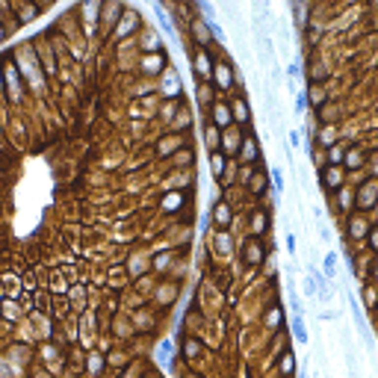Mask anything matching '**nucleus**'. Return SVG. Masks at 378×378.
Returning a JSON list of instances; mask_svg holds the SVG:
<instances>
[{"instance_id": "nucleus-35", "label": "nucleus", "mask_w": 378, "mask_h": 378, "mask_svg": "<svg viewBox=\"0 0 378 378\" xmlns=\"http://www.w3.org/2000/svg\"><path fill=\"white\" fill-rule=\"evenodd\" d=\"M364 231H367V225H364L361 219H358V222H352V234H364Z\"/></svg>"}, {"instance_id": "nucleus-27", "label": "nucleus", "mask_w": 378, "mask_h": 378, "mask_svg": "<svg viewBox=\"0 0 378 378\" xmlns=\"http://www.w3.org/2000/svg\"><path fill=\"white\" fill-rule=\"evenodd\" d=\"M89 370H92V373H101V370H103V358H101V355H92V358H89Z\"/></svg>"}, {"instance_id": "nucleus-40", "label": "nucleus", "mask_w": 378, "mask_h": 378, "mask_svg": "<svg viewBox=\"0 0 378 378\" xmlns=\"http://www.w3.org/2000/svg\"><path fill=\"white\" fill-rule=\"evenodd\" d=\"M35 378H50V376H44V373H35Z\"/></svg>"}, {"instance_id": "nucleus-18", "label": "nucleus", "mask_w": 378, "mask_h": 378, "mask_svg": "<svg viewBox=\"0 0 378 378\" xmlns=\"http://www.w3.org/2000/svg\"><path fill=\"white\" fill-rule=\"evenodd\" d=\"M281 373H284V376H293V373H296V358H293V352H284V358H281Z\"/></svg>"}, {"instance_id": "nucleus-16", "label": "nucleus", "mask_w": 378, "mask_h": 378, "mask_svg": "<svg viewBox=\"0 0 378 378\" xmlns=\"http://www.w3.org/2000/svg\"><path fill=\"white\" fill-rule=\"evenodd\" d=\"M228 124H231V112H228V106L216 103V127H228Z\"/></svg>"}, {"instance_id": "nucleus-29", "label": "nucleus", "mask_w": 378, "mask_h": 378, "mask_svg": "<svg viewBox=\"0 0 378 378\" xmlns=\"http://www.w3.org/2000/svg\"><path fill=\"white\" fill-rule=\"evenodd\" d=\"M272 183H275V189H278V192H284V174H281L278 169L272 172Z\"/></svg>"}, {"instance_id": "nucleus-24", "label": "nucleus", "mask_w": 378, "mask_h": 378, "mask_svg": "<svg viewBox=\"0 0 378 378\" xmlns=\"http://www.w3.org/2000/svg\"><path fill=\"white\" fill-rule=\"evenodd\" d=\"M319 142H322L325 148H334V127H325V130L319 133Z\"/></svg>"}, {"instance_id": "nucleus-43", "label": "nucleus", "mask_w": 378, "mask_h": 378, "mask_svg": "<svg viewBox=\"0 0 378 378\" xmlns=\"http://www.w3.org/2000/svg\"><path fill=\"white\" fill-rule=\"evenodd\" d=\"M186 378H198V376H186Z\"/></svg>"}, {"instance_id": "nucleus-36", "label": "nucleus", "mask_w": 378, "mask_h": 378, "mask_svg": "<svg viewBox=\"0 0 378 378\" xmlns=\"http://www.w3.org/2000/svg\"><path fill=\"white\" fill-rule=\"evenodd\" d=\"M370 245L378 251V228H373V231H370Z\"/></svg>"}, {"instance_id": "nucleus-12", "label": "nucleus", "mask_w": 378, "mask_h": 378, "mask_svg": "<svg viewBox=\"0 0 378 378\" xmlns=\"http://www.w3.org/2000/svg\"><path fill=\"white\" fill-rule=\"evenodd\" d=\"M195 68H198V74H201V77H213V68H210L207 53H198V56H195Z\"/></svg>"}, {"instance_id": "nucleus-21", "label": "nucleus", "mask_w": 378, "mask_h": 378, "mask_svg": "<svg viewBox=\"0 0 378 378\" xmlns=\"http://www.w3.org/2000/svg\"><path fill=\"white\" fill-rule=\"evenodd\" d=\"M133 27H136V15H127V18H124V27H121V30H115V38L127 35V33L133 30Z\"/></svg>"}, {"instance_id": "nucleus-22", "label": "nucleus", "mask_w": 378, "mask_h": 378, "mask_svg": "<svg viewBox=\"0 0 378 378\" xmlns=\"http://www.w3.org/2000/svg\"><path fill=\"white\" fill-rule=\"evenodd\" d=\"M163 92H169V98H174V95H177V77H174V74H169V77H166Z\"/></svg>"}, {"instance_id": "nucleus-20", "label": "nucleus", "mask_w": 378, "mask_h": 378, "mask_svg": "<svg viewBox=\"0 0 378 378\" xmlns=\"http://www.w3.org/2000/svg\"><path fill=\"white\" fill-rule=\"evenodd\" d=\"M234 112H237V118H240V121H248V106H245V101H242V98H237V101H234Z\"/></svg>"}, {"instance_id": "nucleus-41", "label": "nucleus", "mask_w": 378, "mask_h": 378, "mask_svg": "<svg viewBox=\"0 0 378 378\" xmlns=\"http://www.w3.org/2000/svg\"><path fill=\"white\" fill-rule=\"evenodd\" d=\"M373 275H376V281H378V263H376V269H373Z\"/></svg>"}, {"instance_id": "nucleus-2", "label": "nucleus", "mask_w": 378, "mask_h": 378, "mask_svg": "<svg viewBox=\"0 0 378 378\" xmlns=\"http://www.w3.org/2000/svg\"><path fill=\"white\" fill-rule=\"evenodd\" d=\"M263 257H266V248H263V242H260V240H248V242L242 245V260H245L248 266L263 263Z\"/></svg>"}, {"instance_id": "nucleus-42", "label": "nucleus", "mask_w": 378, "mask_h": 378, "mask_svg": "<svg viewBox=\"0 0 378 378\" xmlns=\"http://www.w3.org/2000/svg\"><path fill=\"white\" fill-rule=\"evenodd\" d=\"M145 378H160V376H154V373H151V376H145Z\"/></svg>"}, {"instance_id": "nucleus-31", "label": "nucleus", "mask_w": 378, "mask_h": 378, "mask_svg": "<svg viewBox=\"0 0 378 378\" xmlns=\"http://www.w3.org/2000/svg\"><path fill=\"white\" fill-rule=\"evenodd\" d=\"M319 237H322L325 242L331 240V231H328V225H325V219H319Z\"/></svg>"}, {"instance_id": "nucleus-9", "label": "nucleus", "mask_w": 378, "mask_h": 378, "mask_svg": "<svg viewBox=\"0 0 378 378\" xmlns=\"http://www.w3.org/2000/svg\"><path fill=\"white\" fill-rule=\"evenodd\" d=\"M6 86H9V98L18 101V74H15V68L9 62H6Z\"/></svg>"}, {"instance_id": "nucleus-1", "label": "nucleus", "mask_w": 378, "mask_h": 378, "mask_svg": "<svg viewBox=\"0 0 378 378\" xmlns=\"http://www.w3.org/2000/svg\"><path fill=\"white\" fill-rule=\"evenodd\" d=\"M346 299H349V308H352V316H355V322H358V331H361V337H364V346H367V349H376V340H373V331H370V325H367V319H364V313H361V305H358V299H355L352 293H346Z\"/></svg>"}, {"instance_id": "nucleus-4", "label": "nucleus", "mask_w": 378, "mask_h": 378, "mask_svg": "<svg viewBox=\"0 0 378 378\" xmlns=\"http://www.w3.org/2000/svg\"><path fill=\"white\" fill-rule=\"evenodd\" d=\"M322 183H325V186H334V189L343 186V169H340V166L325 169V172H322Z\"/></svg>"}, {"instance_id": "nucleus-34", "label": "nucleus", "mask_w": 378, "mask_h": 378, "mask_svg": "<svg viewBox=\"0 0 378 378\" xmlns=\"http://www.w3.org/2000/svg\"><path fill=\"white\" fill-rule=\"evenodd\" d=\"M266 228V216H254V231H263Z\"/></svg>"}, {"instance_id": "nucleus-37", "label": "nucleus", "mask_w": 378, "mask_h": 378, "mask_svg": "<svg viewBox=\"0 0 378 378\" xmlns=\"http://www.w3.org/2000/svg\"><path fill=\"white\" fill-rule=\"evenodd\" d=\"M299 139H302V133H299V130H293V133H290V142H293V145H299Z\"/></svg>"}, {"instance_id": "nucleus-8", "label": "nucleus", "mask_w": 378, "mask_h": 378, "mask_svg": "<svg viewBox=\"0 0 378 378\" xmlns=\"http://www.w3.org/2000/svg\"><path fill=\"white\" fill-rule=\"evenodd\" d=\"M204 136H207V148H210V154H216V151H219V145H222V136H219V127H213V124H207V130H204Z\"/></svg>"}, {"instance_id": "nucleus-19", "label": "nucleus", "mask_w": 378, "mask_h": 378, "mask_svg": "<svg viewBox=\"0 0 378 378\" xmlns=\"http://www.w3.org/2000/svg\"><path fill=\"white\" fill-rule=\"evenodd\" d=\"M174 148H180V136H169L160 142V154H172Z\"/></svg>"}, {"instance_id": "nucleus-11", "label": "nucleus", "mask_w": 378, "mask_h": 378, "mask_svg": "<svg viewBox=\"0 0 378 378\" xmlns=\"http://www.w3.org/2000/svg\"><path fill=\"white\" fill-rule=\"evenodd\" d=\"M210 172H213V177H222V172H225V154L222 151L210 154Z\"/></svg>"}, {"instance_id": "nucleus-33", "label": "nucleus", "mask_w": 378, "mask_h": 378, "mask_svg": "<svg viewBox=\"0 0 378 378\" xmlns=\"http://www.w3.org/2000/svg\"><path fill=\"white\" fill-rule=\"evenodd\" d=\"M251 192H263V177H251Z\"/></svg>"}, {"instance_id": "nucleus-25", "label": "nucleus", "mask_w": 378, "mask_h": 378, "mask_svg": "<svg viewBox=\"0 0 378 378\" xmlns=\"http://www.w3.org/2000/svg\"><path fill=\"white\" fill-rule=\"evenodd\" d=\"M328 160H331V163H346V151L334 145V148H328Z\"/></svg>"}, {"instance_id": "nucleus-6", "label": "nucleus", "mask_w": 378, "mask_h": 378, "mask_svg": "<svg viewBox=\"0 0 378 378\" xmlns=\"http://www.w3.org/2000/svg\"><path fill=\"white\" fill-rule=\"evenodd\" d=\"M361 189H364V192L358 195V204H361V207H370V204L376 201V195H378V183H364Z\"/></svg>"}, {"instance_id": "nucleus-10", "label": "nucleus", "mask_w": 378, "mask_h": 378, "mask_svg": "<svg viewBox=\"0 0 378 378\" xmlns=\"http://www.w3.org/2000/svg\"><path fill=\"white\" fill-rule=\"evenodd\" d=\"M322 272H325V278H334V275H337V254H334V251H325V257H322Z\"/></svg>"}, {"instance_id": "nucleus-3", "label": "nucleus", "mask_w": 378, "mask_h": 378, "mask_svg": "<svg viewBox=\"0 0 378 378\" xmlns=\"http://www.w3.org/2000/svg\"><path fill=\"white\" fill-rule=\"evenodd\" d=\"M231 219H234V216H231V207H228L225 201H219V204L213 207V222H216L219 228H228V225H231Z\"/></svg>"}, {"instance_id": "nucleus-26", "label": "nucleus", "mask_w": 378, "mask_h": 378, "mask_svg": "<svg viewBox=\"0 0 378 378\" xmlns=\"http://www.w3.org/2000/svg\"><path fill=\"white\" fill-rule=\"evenodd\" d=\"M157 358H160V361H169V358H172V340H166V343L157 346Z\"/></svg>"}, {"instance_id": "nucleus-28", "label": "nucleus", "mask_w": 378, "mask_h": 378, "mask_svg": "<svg viewBox=\"0 0 378 378\" xmlns=\"http://www.w3.org/2000/svg\"><path fill=\"white\" fill-rule=\"evenodd\" d=\"M310 101H313V103H322V101H325V95H322L319 86H310Z\"/></svg>"}, {"instance_id": "nucleus-14", "label": "nucleus", "mask_w": 378, "mask_h": 378, "mask_svg": "<svg viewBox=\"0 0 378 378\" xmlns=\"http://www.w3.org/2000/svg\"><path fill=\"white\" fill-rule=\"evenodd\" d=\"M216 83H219V89H228L231 86V68L228 65H219L216 68Z\"/></svg>"}, {"instance_id": "nucleus-5", "label": "nucleus", "mask_w": 378, "mask_h": 378, "mask_svg": "<svg viewBox=\"0 0 378 378\" xmlns=\"http://www.w3.org/2000/svg\"><path fill=\"white\" fill-rule=\"evenodd\" d=\"M367 163V151L364 148H352V151H346V166L349 169H361Z\"/></svg>"}, {"instance_id": "nucleus-39", "label": "nucleus", "mask_w": 378, "mask_h": 378, "mask_svg": "<svg viewBox=\"0 0 378 378\" xmlns=\"http://www.w3.org/2000/svg\"><path fill=\"white\" fill-rule=\"evenodd\" d=\"M367 302H370V305L376 302V290H373V287H367Z\"/></svg>"}, {"instance_id": "nucleus-7", "label": "nucleus", "mask_w": 378, "mask_h": 378, "mask_svg": "<svg viewBox=\"0 0 378 378\" xmlns=\"http://www.w3.org/2000/svg\"><path fill=\"white\" fill-rule=\"evenodd\" d=\"M154 12H157V18H160V27L166 30V35L172 38V41H177V33H174V24L166 18V12H163V6H154Z\"/></svg>"}, {"instance_id": "nucleus-23", "label": "nucleus", "mask_w": 378, "mask_h": 378, "mask_svg": "<svg viewBox=\"0 0 378 378\" xmlns=\"http://www.w3.org/2000/svg\"><path fill=\"white\" fill-rule=\"evenodd\" d=\"M183 352H186V358H198L201 343H198V340H186V343H183Z\"/></svg>"}, {"instance_id": "nucleus-32", "label": "nucleus", "mask_w": 378, "mask_h": 378, "mask_svg": "<svg viewBox=\"0 0 378 378\" xmlns=\"http://www.w3.org/2000/svg\"><path fill=\"white\" fill-rule=\"evenodd\" d=\"M293 12H296V21L302 24V18H305V6H302V3H293Z\"/></svg>"}, {"instance_id": "nucleus-38", "label": "nucleus", "mask_w": 378, "mask_h": 378, "mask_svg": "<svg viewBox=\"0 0 378 378\" xmlns=\"http://www.w3.org/2000/svg\"><path fill=\"white\" fill-rule=\"evenodd\" d=\"M248 145H245V157H254V145H251V139H245Z\"/></svg>"}, {"instance_id": "nucleus-17", "label": "nucleus", "mask_w": 378, "mask_h": 378, "mask_svg": "<svg viewBox=\"0 0 378 378\" xmlns=\"http://www.w3.org/2000/svg\"><path fill=\"white\" fill-rule=\"evenodd\" d=\"M222 145H225V151H228V154H237V151H240V145H242V136H240V133H231Z\"/></svg>"}, {"instance_id": "nucleus-30", "label": "nucleus", "mask_w": 378, "mask_h": 378, "mask_svg": "<svg viewBox=\"0 0 378 378\" xmlns=\"http://www.w3.org/2000/svg\"><path fill=\"white\" fill-rule=\"evenodd\" d=\"M305 106H308V98H305V92H299V95H296V109L305 112Z\"/></svg>"}, {"instance_id": "nucleus-13", "label": "nucleus", "mask_w": 378, "mask_h": 378, "mask_svg": "<svg viewBox=\"0 0 378 378\" xmlns=\"http://www.w3.org/2000/svg\"><path fill=\"white\" fill-rule=\"evenodd\" d=\"M15 12H18V21L24 24V21H33L38 15V6H15Z\"/></svg>"}, {"instance_id": "nucleus-15", "label": "nucleus", "mask_w": 378, "mask_h": 378, "mask_svg": "<svg viewBox=\"0 0 378 378\" xmlns=\"http://www.w3.org/2000/svg\"><path fill=\"white\" fill-rule=\"evenodd\" d=\"M293 337H296L299 343H308V331H305V322H302V316H293Z\"/></svg>"}]
</instances>
